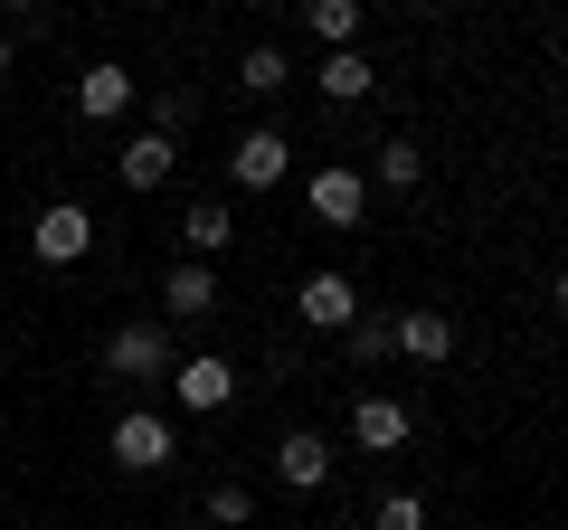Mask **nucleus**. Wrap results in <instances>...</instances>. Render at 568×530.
<instances>
[{
	"instance_id": "obj_20",
	"label": "nucleus",
	"mask_w": 568,
	"mask_h": 530,
	"mask_svg": "<svg viewBox=\"0 0 568 530\" xmlns=\"http://www.w3.org/2000/svg\"><path fill=\"white\" fill-rule=\"evenodd\" d=\"M379 530H426V502H417V492H388V502H379Z\"/></svg>"
},
{
	"instance_id": "obj_8",
	"label": "nucleus",
	"mask_w": 568,
	"mask_h": 530,
	"mask_svg": "<svg viewBox=\"0 0 568 530\" xmlns=\"http://www.w3.org/2000/svg\"><path fill=\"white\" fill-rule=\"evenodd\" d=\"M114 171H123V190H162L171 171H181V143L152 123V133H133V143H123V162H114Z\"/></svg>"
},
{
	"instance_id": "obj_19",
	"label": "nucleus",
	"mask_w": 568,
	"mask_h": 530,
	"mask_svg": "<svg viewBox=\"0 0 568 530\" xmlns=\"http://www.w3.org/2000/svg\"><path fill=\"white\" fill-rule=\"evenodd\" d=\"M246 521V483H219L209 492V530H237Z\"/></svg>"
},
{
	"instance_id": "obj_6",
	"label": "nucleus",
	"mask_w": 568,
	"mask_h": 530,
	"mask_svg": "<svg viewBox=\"0 0 568 530\" xmlns=\"http://www.w3.org/2000/svg\"><path fill=\"white\" fill-rule=\"evenodd\" d=\"M304 200H313V218H323V227H361L369 181H361V171H342V162H323V171L304 181Z\"/></svg>"
},
{
	"instance_id": "obj_1",
	"label": "nucleus",
	"mask_w": 568,
	"mask_h": 530,
	"mask_svg": "<svg viewBox=\"0 0 568 530\" xmlns=\"http://www.w3.org/2000/svg\"><path fill=\"white\" fill-rule=\"evenodd\" d=\"M114 465L123 473H162V465H181V436H171V417H152V408H133V417H114Z\"/></svg>"
},
{
	"instance_id": "obj_9",
	"label": "nucleus",
	"mask_w": 568,
	"mask_h": 530,
	"mask_svg": "<svg viewBox=\"0 0 568 530\" xmlns=\"http://www.w3.org/2000/svg\"><path fill=\"white\" fill-rule=\"evenodd\" d=\"M351 436H361L369 455H398L407 436H417V417H407V398H361V408H351Z\"/></svg>"
},
{
	"instance_id": "obj_21",
	"label": "nucleus",
	"mask_w": 568,
	"mask_h": 530,
	"mask_svg": "<svg viewBox=\"0 0 568 530\" xmlns=\"http://www.w3.org/2000/svg\"><path fill=\"white\" fill-rule=\"evenodd\" d=\"M342 342H351V360H388V323H351Z\"/></svg>"
},
{
	"instance_id": "obj_4",
	"label": "nucleus",
	"mask_w": 568,
	"mask_h": 530,
	"mask_svg": "<svg viewBox=\"0 0 568 530\" xmlns=\"http://www.w3.org/2000/svg\"><path fill=\"white\" fill-rule=\"evenodd\" d=\"M104 369H114V379H171V332L162 323H123L114 342H104Z\"/></svg>"
},
{
	"instance_id": "obj_5",
	"label": "nucleus",
	"mask_w": 568,
	"mask_h": 530,
	"mask_svg": "<svg viewBox=\"0 0 568 530\" xmlns=\"http://www.w3.org/2000/svg\"><path fill=\"white\" fill-rule=\"evenodd\" d=\"M284 162H294V143H284L275 123H256V133H237V152H227V181L237 190H275Z\"/></svg>"
},
{
	"instance_id": "obj_2",
	"label": "nucleus",
	"mask_w": 568,
	"mask_h": 530,
	"mask_svg": "<svg viewBox=\"0 0 568 530\" xmlns=\"http://www.w3.org/2000/svg\"><path fill=\"white\" fill-rule=\"evenodd\" d=\"M171 398H181L190 417H219L227 398H237V369H227L219 350H190V360H171Z\"/></svg>"
},
{
	"instance_id": "obj_15",
	"label": "nucleus",
	"mask_w": 568,
	"mask_h": 530,
	"mask_svg": "<svg viewBox=\"0 0 568 530\" xmlns=\"http://www.w3.org/2000/svg\"><path fill=\"white\" fill-rule=\"evenodd\" d=\"M304 29L332 48V58H342V48L361 39V10H351V0H304Z\"/></svg>"
},
{
	"instance_id": "obj_7",
	"label": "nucleus",
	"mask_w": 568,
	"mask_h": 530,
	"mask_svg": "<svg viewBox=\"0 0 568 530\" xmlns=\"http://www.w3.org/2000/svg\"><path fill=\"white\" fill-rule=\"evenodd\" d=\"M294 313H304L313 332H351V323H361V285H351V275H304Z\"/></svg>"
},
{
	"instance_id": "obj_22",
	"label": "nucleus",
	"mask_w": 568,
	"mask_h": 530,
	"mask_svg": "<svg viewBox=\"0 0 568 530\" xmlns=\"http://www.w3.org/2000/svg\"><path fill=\"white\" fill-rule=\"evenodd\" d=\"M549 313H559V323H568V275H559V285H549Z\"/></svg>"
},
{
	"instance_id": "obj_24",
	"label": "nucleus",
	"mask_w": 568,
	"mask_h": 530,
	"mask_svg": "<svg viewBox=\"0 0 568 530\" xmlns=\"http://www.w3.org/2000/svg\"><path fill=\"white\" fill-rule=\"evenodd\" d=\"M190 530H209V521H190Z\"/></svg>"
},
{
	"instance_id": "obj_18",
	"label": "nucleus",
	"mask_w": 568,
	"mask_h": 530,
	"mask_svg": "<svg viewBox=\"0 0 568 530\" xmlns=\"http://www.w3.org/2000/svg\"><path fill=\"white\" fill-rule=\"evenodd\" d=\"M237 77H246V95H275V85L294 77V67H284L275 48H246V67H237Z\"/></svg>"
},
{
	"instance_id": "obj_12",
	"label": "nucleus",
	"mask_w": 568,
	"mask_h": 530,
	"mask_svg": "<svg viewBox=\"0 0 568 530\" xmlns=\"http://www.w3.org/2000/svg\"><path fill=\"white\" fill-rule=\"evenodd\" d=\"M123 104H133V77H123V67H85L77 77V114L85 123H114Z\"/></svg>"
},
{
	"instance_id": "obj_11",
	"label": "nucleus",
	"mask_w": 568,
	"mask_h": 530,
	"mask_svg": "<svg viewBox=\"0 0 568 530\" xmlns=\"http://www.w3.org/2000/svg\"><path fill=\"white\" fill-rule=\"evenodd\" d=\"M275 473H284L294 492H323V473H332V446H323L313 427H294V436L275 446Z\"/></svg>"
},
{
	"instance_id": "obj_23",
	"label": "nucleus",
	"mask_w": 568,
	"mask_h": 530,
	"mask_svg": "<svg viewBox=\"0 0 568 530\" xmlns=\"http://www.w3.org/2000/svg\"><path fill=\"white\" fill-rule=\"evenodd\" d=\"M0 77H10V29H0Z\"/></svg>"
},
{
	"instance_id": "obj_3",
	"label": "nucleus",
	"mask_w": 568,
	"mask_h": 530,
	"mask_svg": "<svg viewBox=\"0 0 568 530\" xmlns=\"http://www.w3.org/2000/svg\"><path fill=\"white\" fill-rule=\"evenodd\" d=\"M29 246H39V265H77L85 246H95V208L48 200V208H39V227H29Z\"/></svg>"
},
{
	"instance_id": "obj_10",
	"label": "nucleus",
	"mask_w": 568,
	"mask_h": 530,
	"mask_svg": "<svg viewBox=\"0 0 568 530\" xmlns=\"http://www.w3.org/2000/svg\"><path fill=\"white\" fill-rule=\"evenodd\" d=\"M388 350H407V360H446V350H455V323H446V313H398V323H388Z\"/></svg>"
},
{
	"instance_id": "obj_14",
	"label": "nucleus",
	"mask_w": 568,
	"mask_h": 530,
	"mask_svg": "<svg viewBox=\"0 0 568 530\" xmlns=\"http://www.w3.org/2000/svg\"><path fill=\"white\" fill-rule=\"evenodd\" d=\"M369 85H379V67H369L361 48H342V58H323V95H332V104H361Z\"/></svg>"
},
{
	"instance_id": "obj_13",
	"label": "nucleus",
	"mask_w": 568,
	"mask_h": 530,
	"mask_svg": "<svg viewBox=\"0 0 568 530\" xmlns=\"http://www.w3.org/2000/svg\"><path fill=\"white\" fill-rule=\"evenodd\" d=\"M162 304H171V323H200V313L219 304V275H209V265H171V275H162Z\"/></svg>"
},
{
	"instance_id": "obj_16",
	"label": "nucleus",
	"mask_w": 568,
	"mask_h": 530,
	"mask_svg": "<svg viewBox=\"0 0 568 530\" xmlns=\"http://www.w3.org/2000/svg\"><path fill=\"white\" fill-rule=\"evenodd\" d=\"M181 237H190V265H200V256H219V246L237 237V218H227L219 200H200V208H190V218H181Z\"/></svg>"
},
{
	"instance_id": "obj_17",
	"label": "nucleus",
	"mask_w": 568,
	"mask_h": 530,
	"mask_svg": "<svg viewBox=\"0 0 568 530\" xmlns=\"http://www.w3.org/2000/svg\"><path fill=\"white\" fill-rule=\"evenodd\" d=\"M417 171H426V152H417V143H379L369 181H379V190H417Z\"/></svg>"
}]
</instances>
